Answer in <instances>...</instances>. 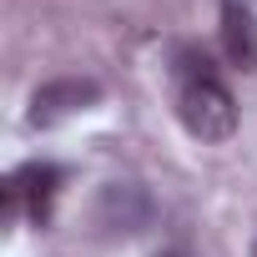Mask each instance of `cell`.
<instances>
[{
	"label": "cell",
	"instance_id": "cell-1",
	"mask_svg": "<svg viewBox=\"0 0 257 257\" xmlns=\"http://www.w3.org/2000/svg\"><path fill=\"white\" fill-rule=\"evenodd\" d=\"M177 116H182V126H187V137H197V142H207V147H217V142H227V137L237 132V101H232V91H227L217 76L182 81V91H177Z\"/></svg>",
	"mask_w": 257,
	"mask_h": 257
},
{
	"label": "cell",
	"instance_id": "cell-2",
	"mask_svg": "<svg viewBox=\"0 0 257 257\" xmlns=\"http://www.w3.org/2000/svg\"><path fill=\"white\" fill-rule=\"evenodd\" d=\"M101 101V86L91 76H61V81H46L36 86L31 96V126H56L66 116H81Z\"/></svg>",
	"mask_w": 257,
	"mask_h": 257
},
{
	"label": "cell",
	"instance_id": "cell-3",
	"mask_svg": "<svg viewBox=\"0 0 257 257\" xmlns=\"http://www.w3.org/2000/svg\"><path fill=\"white\" fill-rule=\"evenodd\" d=\"M56 192H61V167H56V162H26L21 172L6 177V187H0V197H6V212H11V217H16L21 207H31L36 222H46Z\"/></svg>",
	"mask_w": 257,
	"mask_h": 257
},
{
	"label": "cell",
	"instance_id": "cell-4",
	"mask_svg": "<svg viewBox=\"0 0 257 257\" xmlns=\"http://www.w3.org/2000/svg\"><path fill=\"white\" fill-rule=\"evenodd\" d=\"M96 222L106 227V232H142L147 222H152V197H147V187H137V182H111V187H101V202H96Z\"/></svg>",
	"mask_w": 257,
	"mask_h": 257
},
{
	"label": "cell",
	"instance_id": "cell-5",
	"mask_svg": "<svg viewBox=\"0 0 257 257\" xmlns=\"http://www.w3.org/2000/svg\"><path fill=\"white\" fill-rule=\"evenodd\" d=\"M222 51L237 71H257V16L242 6V0H227L222 6Z\"/></svg>",
	"mask_w": 257,
	"mask_h": 257
},
{
	"label": "cell",
	"instance_id": "cell-6",
	"mask_svg": "<svg viewBox=\"0 0 257 257\" xmlns=\"http://www.w3.org/2000/svg\"><path fill=\"white\" fill-rule=\"evenodd\" d=\"M162 257H182V252H162Z\"/></svg>",
	"mask_w": 257,
	"mask_h": 257
},
{
	"label": "cell",
	"instance_id": "cell-7",
	"mask_svg": "<svg viewBox=\"0 0 257 257\" xmlns=\"http://www.w3.org/2000/svg\"><path fill=\"white\" fill-rule=\"evenodd\" d=\"M252 257H257V242H252Z\"/></svg>",
	"mask_w": 257,
	"mask_h": 257
}]
</instances>
